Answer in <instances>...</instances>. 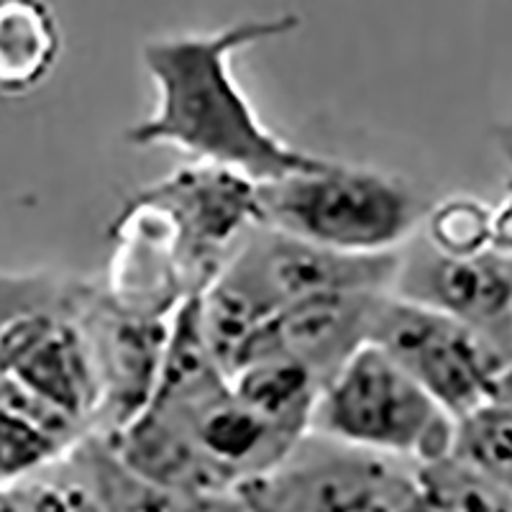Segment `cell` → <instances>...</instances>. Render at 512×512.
<instances>
[{
    "instance_id": "6da1fadb",
    "label": "cell",
    "mask_w": 512,
    "mask_h": 512,
    "mask_svg": "<svg viewBox=\"0 0 512 512\" xmlns=\"http://www.w3.org/2000/svg\"><path fill=\"white\" fill-rule=\"evenodd\" d=\"M303 18L280 13L246 18L218 31L146 41L141 49L152 77L154 111L126 131L136 149L167 146L195 162L221 164L256 182L313 172L331 159L297 149L259 118L233 72V57L264 41L295 34Z\"/></svg>"
},
{
    "instance_id": "7a4b0ae2",
    "label": "cell",
    "mask_w": 512,
    "mask_h": 512,
    "mask_svg": "<svg viewBox=\"0 0 512 512\" xmlns=\"http://www.w3.org/2000/svg\"><path fill=\"white\" fill-rule=\"evenodd\" d=\"M259 200L269 226L351 254L402 249L425 213L405 180L336 159L313 172L259 182Z\"/></svg>"
},
{
    "instance_id": "3957f363",
    "label": "cell",
    "mask_w": 512,
    "mask_h": 512,
    "mask_svg": "<svg viewBox=\"0 0 512 512\" xmlns=\"http://www.w3.org/2000/svg\"><path fill=\"white\" fill-rule=\"evenodd\" d=\"M454 428V415L369 341L320 384L308 431L420 464L446 454Z\"/></svg>"
},
{
    "instance_id": "277c9868",
    "label": "cell",
    "mask_w": 512,
    "mask_h": 512,
    "mask_svg": "<svg viewBox=\"0 0 512 512\" xmlns=\"http://www.w3.org/2000/svg\"><path fill=\"white\" fill-rule=\"evenodd\" d=\"M249 510H418L415 461L305 431L269 472L233 489Z\"/></svg>"
},
{
    "instance_id": "5b68a950",
    "label": "cell",
    "mask_w": 512,
    "mask_h": 512,
    "mask_svg": "<svg viewBox=\"0 0 512 512\" xmlns=\"http://www.w3.org/2000/svg\"><path fill=\"white\" fill-rule=\"evenodd\" d=\"M369 341L454 418L492 397L497 374L507 364V356L477 328L392 292L379 303Z\"/></svg>"
},
{
    "instance_id": "8992f818",
    "label": "cell",
    "mask_w": 512,
    "mask_h": 512,
    "mask_svg": "<svg viewBox=\"0 0 512 512\" xmlns=\"http://www.w3.org/2000/svg\"><path fill=\"white\" fill-rule=\"evenodd\" d=\"M397 262L400 249L351 254L259 223L218 277L244 292L264 313L274 315L297 300L326 292H390Z\"/></svg>"
},
{
    "instance_id": "52a82bcc",
    "label": "cell",
    "mask_w": 512,
    "mask_h": 512,
    "mask_svg": "<svg viewBox=\"0 0 512 512\" xmlns=\"http://www.w3.org/2000/svg\"><path fill=\"white\" fill-rule=\"evenodd\" d=\"M392 295L428 305L477 328L512 359V254L487 246L446 254L415 231L400 249Z\"/></svg>"
},
{
    "instance_id": "ba28073f",
    "label": "cell",
    "mask_w": 512,
    "mask_h": 512,
    "mask_svg": "<svg viewBox=\"0 0 512 512\" xmlns=\"http://www.w3.org/2000/svg\"><path fill=\"white\" fill-rule=\"evenodd\" d=\"M111 244L100 290L118 308L169 318L200 292L175 218L144 190L131 195L111 223Z\"/></svg>"
},
{
    "instance_id": "9c48e42d",
    "label": "cell",
    "mask_w": 512,
    "mask_h": 512,
    "mask_svg": "<svg viewBox=\"0 0 512 512\" xmlns=\"http://www.w3.org/2000/svg\"><path fill=\"white\" fill-rule=\"evenodd\" d=\"M141 190L175 218L200 292L264 223L259 182L221 164L192 162Z\"/></svg>"
},
{
    "instance_id": "30bf717a",
    "label": "cell",
    "mask_w": 512,
    "mask_h": 512,
    "mask_svg": "<svg viewBox=\"0 0 512 512\" xmlns=\"http://www.w3.org/2000/svg\"><path fill=\"white\" fill-rule=\"evenodd\" d=\"M169 318L118 308L103 295L100 285L95 287L88 308V333L100 387L93 433L118 431L149 408L162 369Z\"/></svg>"
},
{
    "instance_id": "8fae6325",
    "label": "cell",
    "mask_w": 512,
    "mask_h": 512,
    "mask_svg": "<svg viewBox=\"0 0 512 512\" xmlns=\"http://www.w3.org/2000/svg\"><path fill=\"white\" fill-rule=\"evenodd\" d=\"M384 295L387 292L346 290L297 300L264 323L246 361L285 354L308 367L323 384L354 351L369 344Z\"/></svg>"
},
{
    "instance_id": "7c38bea8",
    "label": "cell",
    "mask_w": 512,
    "mask_h": 512,
    "mask_svg": "<svg viewBox=\"0 0 512 512\" xmlns=\"http://www.w3.org/2000/svg\"><path fill=\"white\" fill-rule=\"evenodd\" d=\"M62 29L47 0H0V95L24 98L57 70Z\"/></svg>"
},
{
    "instance_id": "4fadbf2b",
    "label": "cell",
    "mask_w": 512,
    "mask_h": 512,
    "mask_svg": "<svg viewBox=\"0 0 512 512\" xmlns=\"http://www.w3.org/2000/svg\"><path fill=\"white\" fill-rule=\"evenodd\" d=\"M233 395L251 410L292 436L310 428L320 379L285 354H264L246 361L228 377Z\"/></svg>"
},
{
    "instance_id": "5bb4252c",
    "label": "cell",
    "mask_w": 512,
    "mask_h": 512,
    "mask_svg": "<svg viewBox=\"0 0 512 512\" xmlns=\"http://www.w3.org/2000/svg\"><path fill=\"white\" fill-rule=\"evenodd\" d=\"M418 510H512V492L451 451L415 464Z\"/></svg>"
},
{
    "instance_id": "9a60e30c",
    "label": "cell",
    "mask_w": 512,
    "mask_h": 512,
    "mask_svg": "<svg viewBox=\"0 0 512 512\" xmlns=\"http://www.w3.org/2000/svg\"><path fill=\"white\" fill-rule=\"evenodd\" d=\"M448 451L512 492V402L489 397L456 418Z\"/></svg>"
},
{
    "instance_id": "2e32d148",
    "label": "cell",
    "mask_w": 512,
    "mask_h": 512,
    "mask_svg": "<svg viewBox=\"0 0 512 512\" xmlns=\"http://www.w3.org/2000/svg\"><path fill=\"white\" fill-rule=\"evenodd\" d=\"M418 233L446 254H474L492 246V208L469 195H456L425 208Z\"/></svg>"
},
{
    "instance_id": "e0dca14e",
    "label": "cell",
    "mask_w": 512,
    "mask_h": 512,
    "mask_svg": "<svg viewBox=\"0 0 512 512\" xmlns=\"http://www.w3.org/2000/svg\"><path fill=\"white\" fill-rule=\"evenodd\" d=\"M492 246L512 254V195L492 210Z\"/></svg>"
},
{
    "instance_id": "ac0fdd59",
    "label": "cell",
    "mask_w": 512,
    "mask_h": 512,
    "mask_svg": "<svg viewBox=\"0 0 512 512\" xmlns=\"http://www.w3.org/2000/svg\"><path fill=\"white\" fill-rule=\"evenodd\" d=\"M492 397H497V400L512 402V359L507 361L505 367L500 369V374H497L495 387H492Z\"/></svg>"
}]
</instances>
